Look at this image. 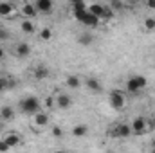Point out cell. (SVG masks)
<instances>
[{"instance_id":"22","label":"cell","mask_w":155,"mask_h":153,"mask_svg":"<svg viewBox=\"0 0 155 153\" xmlns=\"http://www.w3.org/2000/svg\"><path fill=\"white\" fill-rule=\"evenodd\" d=\"M112 18H114V9H112V7H105V9H103V15H101V20H107V22H108V20H112Z\"/></svg>"},{"instance_id":"29","label":"cell","mask_w":155,"mask_h":153,"mask_svg":"<svg viewBox=\"0 0 155 153\" xmlns=\"http://www.w3.org/2000/svg\"><path fill=\"white\" fill-rule=\"evenodd\" d=\"M52 105H54L52 97H47V99H45V106H47V108H52Z\"/></svg>"},{"instance_id":"36","label":"cell","mask_w":155,"mask_h":153,"mask_svg":"<svg viewBox=\"0 0 155 153\" xmlns=\"http://www.w3.org/2000/svg\"><path fill=\"white\" fill-rule=\"evenodd\" d=\"M0 128H2V122H0Z\"/></svg>"},{"instance_id":"23","label":"cell","mask_w":155,"mask_h":153,"mask_svg":"<svg viewBox=\"0 0 155 153\" xmlns=\"http://www.w3.org/2000/svg\"><path fill=\"white\" fill-rule=\"evenodd\" d=\"M78 43H79V45H90V43H92V36L85 33V34H81V36L78 38Z\"/></svg>"},{"instance_id":"5","label":"cell","mask_w":155,"mask_h":153,"mask_svg":"<svg viewBox=\"0 0 155 153\" xmlns=\"http://www.w3.org/2000/svg\"><path fill=\"white\" fill-rule=\"evenodd\" d=\"M146 126H148L146 119H143V117H135L134 122H132V132H134L135 135H141V133H144Z\"/></svg>"},{"instance_id":"3","label":"cell","mask_w":155,"mask_h":153,"mask_svg":"<svg viewBox=\"0 0 155 153\" xmlns=\"http://www.w3.org/2000/svg\"><path fill=\"white\" fill-rule=\"evenodd\" d=\"M108 101H110V106H112L114 110H121V108L124 106V103H126L124 94H123L121 90H112L110 96H108Z\"/></svg>"},{"instance_id":"15","label":"cell","mask_w":155,"mask_h":153,"mask_svg":"<svg viewBox=\"0 0 155 153\" xmlns=\"http://www.w3.org/2000/svg\"><path fill=\"white\" fill-rule=\"evenodd\" d=\"M16 54H18L20 58H25V56L31 54V47H29L27 43H18V45H16Z\"/></svg>"},{"instance_id":"6","label":"cell","mask_w":155,"mask_h":153,"mask_svg":"<svg viewBox=\"0 0 155 153\" xmlns=\"http://www.w3.org/2000/svg\"><path fill=\"white\" fill-rule=\"evenodd\" d=\"M36 9H38V13L51 15L52 13V0H36Z\"/></svg>"},{"instance_id":"2","label":"cell","mask_w":155,"mask_h":153,"mask_svg":"<svg viewBox=\"0 0 155 153\" xmlns=\"http://www.w3.org/2000/svg\"><path fill=\"white\" fill-rule=\"evenodd\" d=\"M146 83H148V81H146V77L137 74V76H132L128 81H126V88H128V92H130V94H139V90H141V88H144V86H146Z\"/></svg>"},{"instance_id":"32","label":"cell","mask_w":155,"mask_h":153,"mask_svg":"<svg viewBox=\"0 0 155 153\" xmlns=\"http://www.w3.org/2000/svg\"><path fill=\"white\" fill-rule=\"evenodd\" d=\"M4 88H5V79H2V77H0V92H2Z\"/></svg>"},{"instance_id":"24","label":"cell","mask_w":155,"mask_h":153,"mask_svg":"<svg viewBox=\"0 0 155 153\" xmlns=\"http://www.w3.org/2000/svg\"><path fill=\"white\" fill-rule=\"evenodd\" d=\"M40 38L43 40V41L51 40V38H52V31H51V29H47V27H45V29H41V33H40Z\"/></svg>"},{"instance_id":"12","label":"cell","mask_w":155,"mask_h":153,"mask_svg":"<svg viewBox=\"0 0 155 153\" xmlns=\"http://www.w3.org/2000/svg\"><path fill=\"white\" fill-rule=\"evenodd\" d=\"M5 142H7L11 148H15V146H18V144L22 142V137H20L18 133H9V135H5Z\"/></svg>"},{"instance_id":"31","label":"cell","mask_w":155,"mask_h":153,"mask_svg":"<svg viewBox=\"0 0 155 153\" xmlns=\"http://www.w3.org/2000/svg\"><path fill=\"white\" fill-rule=\"evenodd\" d=\"M146 5H148L150 9H155V0H146Z\"/></svg>"},{"instance_id":"13","label":"cell","mask_w":155,"mask_h":153,"mask_svg":"<svg viewBox=\"0 0 155 153\" xmlns=\"http://www.w3.org/2000/svg\"><path fill=\"white\" fill-rule=\"evenodd\" d=\"M13 117H15V112H13L11 106H2L0 108V119L2 121H11Z\"/></svg>"},{"instance_id":"34","label":"cell","mask_w":155,"mask_h":153,"mask_svg":"<svg viewBox=\"0 0 155 153\" xmlns=\"http://www.w3.org/2000/svg\"><path fill=\"white\" fill-rule=\"evenodd\" d=\"M152 150H153V151H155V139H153V141H152Z\"/></svg>"},{"instance_id":"19","label":"cell","mask_w":155,"mask_h":153,"mask_svg":"<svg viewBox=\"0 0 155 153\" xmlns=\"http://www.w3.org/2000/svg\"><path fill=\"white\" fill-rule=\"evenodd\" d=\"M103 9H105V5H101V4H92V5H88V13H92V15H96V16H99V18H101V15H103Z\"/></svg>"},{"instance_id":"27","label":"cell","mask_w":155,"mask_h":153,"mask_svg":"<svg viewBox=\"0 0 155 153\" xmlns=\"http://www.w3.org/2000/svg\"><path fill=\"white\" fill-rule=\"evenodd\" d=\"M52 135H54V137H61V135H63V132H61V128H58V126H54V128H52Z\"/></svg>"},{"instance_id":"7","label":"cell","mask_w":155,"mask_h":153,"mask_svg":"<svg viewBox=\"0 0 155 153\" xmlns=\"http://www.w3.org/2000/svg\"><path fill=\"white\" fill-rule=\"evenodd\" d=\"M72 13H74V18L81 22V20L87 16V13H88V7H87L83 2H79V4H74V11H72Z\"/></svg>"},{"instance_id":"11","label":"cell","mask_w":155,"mask_h":153,"mask_svg":"<svg viewBox=\"0 0 155 153\" xmlns=\"http://www.w3.org/2000/svg\"><path fill=\"white\" fill-rule=\"evenodd\" d=\"M45 77H49V69H47L45 65L36 67V69H35V79L41 81V79H45Z\"/></svg>"},{"instance_id":"21","label":"cell","mask_w":155,"mask_h":153,"mask_svg":"<svg viewBox=\"0 0 155 153\" xmlns=\"http://www.w3.org/2000/svg\"><path fill=\"white\" fill-rule=\"evenodd\" d=\"M87 126L85 124H78V126H74V130H72V135L74 137H85L87 135Z\"/></svg>"},{"instance_id":"33","label":"cell","mask_w":155,"mask_h":153,"mask_svg":"<svg viewBox=\"0 0 155 153\" xmlns=\"http://www.w3.org/2000/svg\"><path fill=\"white\" fill-rule=\"evenodd\" d=\"M4 56H5V50H4V49H2V47H0V60H2V58H4Z\"/></svg>"},{"instance_id":"26","label":"cell","mask_w":155,"mask_h":153,"mask_svg":"<svg viewBox=\"0 0 155 153\" xmlns=\"http://www.w3.org/2000/svg\"><path fill=\"white\" fill-rule=\"evenodd\" d=\"M110 7H112L114 11H119V9H123V2H121V0H112Z\"/></svg>"},{"instance_id":"17","label":"cell","mask_w":155,"mask_h":153,"mask_svg":"<svg viewBox=\"0 0 155 153\" xmlns=\"http://www.w3.org/2000/svg\"><path fill=\"white\" fill-rule=\"evenodd\" d=\"M87 86H88L92 92H101V83H99L96 77H90V79H87Z\"/></svg>"},{"instance_id":"10","label":"cell","mask_w":155,"mask_h":153,"mask_svg":"<svg viewBox=\"0 0 155 153\" xmlns=\"http://www.w3.org/2000/svg\"><path fill=\"white\" fill-rule=\"evenodd\" d=\"M22 15L24 16H27V18H35L36 15H38V9H36V5H33V4H25V5H22Z\"/></svg>"},{"instance_id":"25","label":"cell","mask_w":155,"mask_h":153,"mask_svg":"<svg viewBox=\"0 0 155 153\" xmlns=\"http://www.w3.org/2000/svg\"><path fill=\"white\" fill-rule=\"evenodd\" d=\"M144 27H146L148 31H153L155 29V18H146V20H144Z\"/></svg>"},{"instance_id":"18","label":"cell","mask_w":155,"mask_h":153,"mask_svg":"<svg viewBox=\"0 0 155 153\" xmlns=\"http://www.w3.org/2000/svg\"><path fill=\"white\" fill-rule=\"evenodd\" d=\"M13 13V5L9 2H0V16H9Z\"/></svg>"},{"instance_id":"20","label":"cell","mask_w":155,"mask_h":153,"mask_svg":"<svg viewBox=\"0 0 155 153\" xmlns=\"http://www.w3.org/2000/svg\"><path fill=\"white\" fill-rule=\"evenodd\" d=\"M65 83H67V86H71V88H79V86H81V79L78 76H69Z\"/></svg>"},{"instance_id":"9","label":"cell","mask_w":155,"mask_h":153,"mask_svg":"<svg viewBox=\"0 0 155 153\" xmlns=\"http://www.w3.org/2000/svg\"><path fill=\"white\" fill-rule=\"evenodd\" d=\"M99 16H96V15H92V13H87V16L81 20V24H85L87 27H97L99 25Z\"/></svg>"},{"instance_id":"35","label":"cell","mask_w":155,"mask_h":153,"mask_svg":"<svg viewBox=\"0 0 155 153\" xmlns=\"http://www.w3.org/2000/svg\"><path fill=\"white\" fill-rule=\"evenodd\" d=\"M132 2H135V4H137V2H139V0H132Z\"/></svg>"},{"instance_id":"8","label":"cell","mask_w":155,"mask_h":153,"mask_svg":"<svg viewBox=\"0 0 155 153\" xmlns=\"http://www.w3.org/2000/svg\"><path fill=\"white\" fill-rule=\"evenodd\" d=\"M71 105H72V101H71V97H69L67 94H60V96H56V106H58V108L67 110Z\"/></svg>"},{"instance_id":"16","label":"cell","mask_w":155,"mask_h":153,"mask_svg":"<svg viewBox=\"0 0 155 153\" xmlns=\"http://www.w3.org/2000/svg\"><path fill=\"white\" fill-rule=\"evenodd\" d=\"M20 27H22V31H24L25 34H33V33H35V24H33L31 20H24V22L20 24Z\"/></svg>"},{"instance_id":"30","label":"cell","mask_w":155,"mask_h":153,"mask_svg":"<svg viewBox=\"0 0 155 153\" xmlns=\"http://www.w3.org/2000/svg\"><path fill=\"white\" fill-rule=\"evenodd\" d=\"M7 36H9V33H7V31H4V29H0V40H5Z\"/></svg>"},{"instance_id":"28","label":"cell","mask_w":155,"mask_h":153,"mask_svg":"<svg viewBox=\"0 0 155 153\" xmlns=\"http://www.w3.org/2000/svg\"><path fill=\"white\" fill-rule=\"evenodd\" d=\"M9 148H11V146L5 142V139H4V141H0V151H7Z\"/></svg>"},{"instance_id":"1","label":"cell","mask_w":155,"mask_h":153,"mask_svg":"<svg viewBox=\"0 0 155 153\" xmlns=\"http://www.w3.org/2000/svg\"><path fill=\"white\" fill-rule=\"evenodd\" d=\"M20 110H22L24 114L35 115L36 112H40V110H41V105H40L38 97L29 96V97H25V99H22V101H20Z\"/></svg>"},{"instance_id":"14","label":"cell","mask_w":155,"mask_h":153,"mask_svg":"<svg viewBox=\"0 0 155 153\" xmlns=\"http://www.w3.org/2000/svg\"><path fill=\"white\" fill-rule=\"evenodd\" d=\"M35 124H38V126H45V124H49V115L43 114L41 110L35 114Z\"/></svg>"},{"instance_id":"4","label":"cell","mask_w":155,"mask_h":153,"mask_svg":"<svg viewBox=\"0 0 155 153\" xmlns=\"http://www.w3.org/2000/svg\"><path fill=\"white\" fill-rule=\"evenodd\" d=\"M112 135L117 137V139H128V137L132 135V126H130V124L121 122V124H117V128L112 132Z\"/></svg>"}]
</instances>
